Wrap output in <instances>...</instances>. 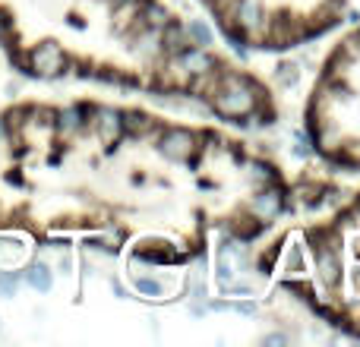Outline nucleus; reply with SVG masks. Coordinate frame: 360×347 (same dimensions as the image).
I'll list each match as a JSON object with an SVG mask.
<instances>
[{
	"label": "nucleus",
	"instance_id": "nucleus-1",
	"mask_svg": "<svg viewBox=\"0 0 360 347\" xmlns=\"http://www.w3.org/2000/svg\"><path fill=\"white\" fill-rule=\"evenodd\" d=\"M209 105L221 120H240V117H253L259 101L247 86H240V89H218L209 98Z\"/></svg>",
	"mask_w": 360,
	"mask_h": 347
},
{
	"label": "nucleus",
	"instance_id": "nucleus-2",
	"mask_svg": "<svg viewBox=\"0 0 360 347\" xmlns=\"http://www.w3.org/2000/svg\"><path fill=\"white\" fill-rule=\"evenodd\" d=\"M67 70V54L57 41H41L25 54V73L41 76V79H54Z\"/></svg>",
	"mask_w": 360,
	"mask_h": 347
},
{
	"label": "nucleus",
	"instance_id": "nucleus-3",
	"mask_svg": "<svg viewBox=\"0 0 360 347\" xmlns=\"http://www.w3.org/2000/svg\"><path fill=\"white\" fill-rule=\"evenodd\" d=\"M193 149H196V139H193V133L186 126H165L162 136H158V152L174 164L190 162Z\"/></svg>",
	"mask_w": 360,
	"mask_h": 347
},
{
	"label": "nucleus",
	"instance_id": "nucleus-4",
	"mask_svg": "<svg viewBox=\"0 0 360 347\" xmlns=\"http://www.w3.org/2000/svg\"><path fill=\"white\" fill-rule=\"evenodd\" d=\"M92 126H95V136H98L105 145H117L120 136H124L120 111H114V107L95 105V111H92Z\"/></svg>",
	"mask_w": 360,
	"mask_h": 347
},
{
	"label": "nucleus",
	"instance_id": "nucleus-5",
	"mask_svg": "<svg viewBox=\"0 0 360 347\" xmlns=\"http://www.w3.org/2000/svg\"><path fill=\"white\" fill-rule=\"evenodd\" d=\"M281 209H285V190H281L278 183L266 186V190L253 199V211L259 218H266V221L269 218H275V215H281Z\"/></svg>",
	"mask_w": 360,
	"mask_h": 347
},
{
	"label": "nucleus",
	"instance_id": "nucleus-6",
	"mask_svg": "<svg viewBox=\"0 0 360 347\" xmlns=\"http://www.w3.org/2000/svg\"><path fill=\"white\" fill-rule=\"evenodd\" d=\"M158 41H162V51L165 54H180V51H186L190 48V38H186V29L180 22H174V19H168V22L158 29Z\"/></svg>",
	"mask_w": 360,
	"mask_h": 347
},
{
	"label": "nucleus",
	"instance_id": "nucleus-7",
	"mask_svg": "<svg viewBox=\"0 0 360 347\" xmlns=\"http://www.w3.org/2000/svg\"><path fill=\"white\" fill-rule=\"evenodd\" d=\"M231 16L247 32H253L266 22V6H262V0H234V13H231Z\"/></svg>",
	"mask_w": 360,
	"mask_h": 347
},
{
	"label": "nucleus",
	"instance_id": "nucleus-8",
	"mask_svg": "<svg viewBox=\"0 0 360 347\" xmlns=\"http://www.w3.org/2000/svg\"><path fill=\"white\" fill-rule=\"evenodd\" d=\"M120 124H124L127 136H133V139H143V136H149L152 130H158V120L143 111H120Z\"/></svg>",
	"mask_w": 360,
	"mask_h": 347
},
{
	"label": "nucleus",
	"instance_id": "nucleus-9",
	"mask_svg": "<svg viewBox=\"0 0 360 347\" xmlns=\"http://www.w3.org/2000/svg\"><path fill=\"white\" fill-rule=\"evenodd\" d=\"M180 67L186 70V73H193V76H205L212 70V57L205 54L202 48H196V44H190L186 51H180Z\"/></svg>",
	"mask_w": 360,
	"mask_h": 347
},
{
	"label": "nucleus",
	"instance_id": "nucleus-10",
	"mask_svg": "<svg viewBox=\"0 0 360 347\" xmlns=\"http://www.w3.org/2000/svg\"><path fill=\"white\" fill-rule=\"evenodd\" d=\"M25 284L41 291V294H48L51 284H54V275H51V268L44 266V262H32V266L25 268Z\"/></svg>",
	"mask_w": 360,
	"mask_h": 347
},
{
	"label": "nucleus",
	"instance_id": "nucleus-11",
	"mask_svg": "<svg viewBox=\"0 0 360 347\" xmlns=\"http://www.w3.org/2000/svg\"><path fill=\"white\" fill-rule=\"evenodd\" d=\"M316 272L323 281H335L338 272H342V262H338V256L332 253V249H319L316 253Z\"/></svg>",
	"mask_w": 360,
	"mask_h": 347
},
{
	"label": "nucleus",
	"instance_id": "nucleus-12",
	"mask_svg": "<svg viewBox=\"0 0 360 347\" xmlns=\"http://www.w3.org/2000/svg\"><path fill=\"white\" fill-rule=\"evenodd\" d=\"M184 29H186V38H190L193 44H212V32L202 19H193V22L184 25Z\"/></svg>",
	"mask_w": 360,
	"mask_h": 347
},
{
	"label": "nucleus",
	"instance_id": "nucleus-13",
	"mask_svg": "<svg viewBox=\"0 0 360 347\" xmlns=\"http://www.w3.org/2000/svg\"><path fill=\"white\" fill-rule=\"evenodd\" d=\"M13 38H16V25H13L10 10H0V41H4L6 48H13Z\"/></svg>",
	"mask_w": 360,
	"mask_h": 347
},
{
	"label": "nucleus",
	"instance_id": "nucleus-14",
	"mask_svg": "<svg viewBox=\"0 0 360 347\" xmlns=\"http://www.w3.org/2000/svg\"><path fill=\"white\" fill-rule=\"evenodd\" d=\"M16 287H19L16 272H10V268H0V297H16Z\"/></svg>",
	"mask_w": 360,
	"mask_h": 347
},
{
	"label": "nucleus",
	"instance_id": "nucleus-15",
	"mask_svg": "<svg viewBox=\"0 0 360 347\" xmlns=\"http://www.w3.org/2000/svg\"><path fill=\"white\" fill-rule=\"evenodd\" d=\"M136 291L143 294V297H158L165 287H162V281L149 278V275H139V278H136Z\"/></svg>",
	"mask_w": 360,
	"mask_h": 347
},
{
	"label": "nucleus",
	"instance_id": "nucleus-16",
	"mask_svg": "<svg viewBox=\"0 0 360 347\" xmlns=\"http://www.w3.org/2000/svg\"><path fill=\"white\" fill-rule=\"evenodd\" d=\"M297 67H294V63H285V67H278V82L281 86H294V82H297Z\"/></svg>",
	"mask_w": 360,
	"mask_h": 347
},
{
	"label": "nucleus",
	"instance_id": "nucleus-17",
	"mask_svg": "<svg viewBox=\"0 0 360 347\" xmlns=\"http://www.w3.org/2000/svg\"><path fill=\"white\" fill-rule=\"evenodd\" d=\"M234 310L237 313H247V316H250V313H256V303H253V300H243V303H234Z\"/></svg>",
	"mask_w": 360,
	"mask_h": 347
},
{
	"label": "nucleus",
	"instance_id": "nucleus-18",
	"mask_svg": "<svg viewBox=\"0 0 360 347\" xmlns=\"http://www.w3.org/2000/svg\"><path fill=\"white\" fill-rule=\"evenodd\" d=\"M6 136H10V126H6V120L4 117H0V143H4V139Z\"/></svg>",
	"mask_w": 360,
	"mask_h": 347
}]
</instances>
